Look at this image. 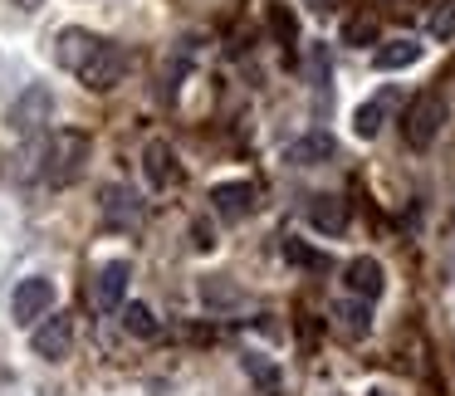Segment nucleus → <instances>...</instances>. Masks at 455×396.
I'll use <instances>...</instances> for the list:
<instances>
[{"label": "nucleus", "instance_id": "obj_1", "mask_svg": "<svg viewBox=\"0 0 455 396\" xmlns=\"http://www.w3.org/2000/svg\"><path fill=\"white\" fill-rule=\"evenodd\" d=\"M89 147H93L89 132H54L50 147H44V157H40L44 186H69V181L89 167Z\"/></svg>", "mask_w": 455, "mask_h": 396}, {"label": "nucleus", "instance_id": "obj_2", "mask_svg": "<svg viewBox=\"0 0 455 396\" xmlns=\"http://www.w3.org/2000/svg\"><path fill=\"white\" fill-rule=\"evenodd\" d=\"M445 118H451V108H445L441 93H416V99L406 103V113H402V138H406V147H411V152H426L435 138H441Z\"/></svg>", "mask_w": 455, "mask_h": 396}, {"label": "nucleus", "instance_id": "obj_3", "mask_svg": "<svg viewBox=\"0 0 455 396\" xmlns=\"http://www.w3.org/2000/svg\"><path fill=\"white\" fill-rule=\"evenodd\" d=\"M128 69H132L128 50H123V44H108V40H103L99 54H93V59L79 69V83H84L89 93H108V89H118V83L128 79Z\"/></svg>", "mask_w": 455, "mask_h": 396}, {"label": "nucleus", "instance_id": "obj_4", "mask_svg": "<svg viewBox=\"0 0 455 396\" xmlns=\"http://www.w3.org/2000/svg\"><path fill=\"white\" fill-rule=\"evenodd\" d=\"M74 337H79L74 313H44L40 323H35V333H30V347H35V357H44V362H64V357L74 352Z\"/></svg>", "mask_w": 455, "mask_h": 396}, {"label": "nucleus", "instance_id": "obj_5", "mask_svg": "<svg viewBox=\"0 0 455 396\" xmlns=\"http://www.w3.org/2000/svg\"><path fill=\"white\" fill-rule=\"evenodd\" d=\"M54 298H60V289H54V279H44V274H30V279H20L15 284V294H11V318L20 328H35V318H44L54 308Z\"/></svg>", "mask_w": 455, "mask_h": 396}, {"label": "nucleus", "instance_id": "obj_6", "mask_svg": "<svg viewBox=\"0 0 455 396\" xmlns=\"http://www.w3.org/2000/svg\"><path fill=\"white\" fill-rule=\"evenodd\" d=\"M259 206V186L255 181H220V186H211V210H216L226 226H240V220H250Z\"/></svg>", "mask_w": 455, "mask_h": 396}, {"label": "nucleus", "instance_id": "obj_7", "mask_svg": "<svg viewBox=\"0 0 455 396\" xmlns=\"http://www.w3.org/2000/svg\"><path fill=\"white\" fill-rule=\"evenodd\" d=\"M128 284H132V265H128V259H108V265L93 274V308H99V313H113V308H123V298H128Z\"/></svg>", "mask_w": 455, "mask_h": 396}, {"label": "nucleus", "instance_id": "obj_8", "mask_svg": "<svg viewBox=\"0 0 455 396\" xmlns=\"http://www.w3.org/2000/svg\"><path fill=\"white\" fill-rule=\"evenodd\" d=\"M99 44H103V40H99L93 30H79V25H69V30L54 35V64H60V69H69V74H79L84 64L99 54Z\"/></svg>", "mask_w": 455, "mask_h": 396}, {"label": "nucleus", "instance_id": "obj_9", "mask_svg": "<svg viewBox=\"0 0 455 396\" xmlns=\"http://www.w3.org/2000/svg\"><path fill=\"white\" fill-rule=\"evenodd\" d=\"M99 201H103V216H108L118 230H138L142 216H148V201H142L132 186H103Z\"/></svg>", "mask_w": 455, "mask_h": 396}, {"label": "nucleus", "instance_id": "obj_10", "mask_svg": "<svg viewBox=\"0 0 455 396\" xmlns=\"http://www.w3.org/2000/svg\"><path fill=\"white\" fill-rule=\"evenodd\" d=\"M304 216H308V226L318 230V235H343L347 230V220H353V210H347V201L343 196H333V191H323V196H308V206H304Z\"/></svg>", "mask_w": 455, "mask_h": 396}, {"label": "nucleus", "instance_id": "obj_11", "mask_svg": "<svg viewBox=\"0 0 455 396\" xmlns=\"http://www.w3.org/2000/svg\"><path fill=\"white\" fill-rule=\"evenodd\" d=\"M142 177H148V186H152V191H172V186L181 181L177 152H172L162 138H152L148 147H142Z\"/></svg>", "mask_w": 455, "mask_h": 396}, {"label": "nucleus", "instance_id": "obj_12", "mask_svg": "<svg viewBox=\"0 0 455 396\" xmlns=\"http://www.w3.org/2000/svg\"><path fill=\"white\" fill-rule=\"evenodd\" d=\"M343 284H347V294H353V298L372 304V298H382V289H387V269L377 265L372 255H357V259H347Z\"/></svg>", "mask_w": 455, "mask_h": 396}, {"label": "nucleus", "instance_id": "obj_13", "mask_svg": "<svg viewBox=\"0 0 455 396\" xmlns=\"http://www.w3.org/2000/svg\"><path fill=\"white\" fill-rule=\"evenodd\" d=\"M50 108H54V99H50V89H25L20 99L11 103V113H5V123H11V132H35V128H44V118H50Z\"/></svg>", "mask_w": 455, "mask_h": 396}, {"label": "nucleus", "instance_id": "obj_14", "mask_svg": "<svg viewBox=\"0 0 455 396\" xmlns=\"http://www.w3.org/2000/svg\"><path fill=\"white\" fill-rule=\"evenodd\" d=\"M333 157H338V142H333V132H323V128L304 132V138H294L284 147L289 167H323V162H333Z\"/></svg>", "mask_w": 455, "mask_h": 396}, {"label": "nucleus", "instance_id": "obj_15", "mask_svg": "<svg viewBox=\"0 0 455 396\" xmlns=\"http://www.w3.org/2000/svg\"><path fill=\"white\" fill-rule=\"evenodd\" d=\"M328 313H333V328H338V333H343V337H353V343H357V337H367V333H372V308H367L363 298H353V294H347V298H338V304L328 308Z\"/></svg>", "mask_w": 455, "mask_h": 396}, {"label": "nucleus", "instance_id": "obj_16", "mask_svg": "<svg viewBox=\"0 0 455 396\" xmlns=\"http://www.w3.org/2000/svg\"><path fill=\"white\" fill-rule=\"evenodd\" d=\"M201 304H206L211 313H230V308H245L250 298H245V289L230 284L226 274H206L201 279Z\"/></svg>", "mask_w": 455, "mask_h": 396}, {"label": "nucleus", "instance_id": "obj_17", "mask_svg": "<svg viewBox=\"0 0 455 396\" xmlns=\"http://www.w3.org/2000/svg\"><path fill=\"white\" fill-rule=\"evenodd\" d=\"M392 103H396V93H392V89L377 93V99H367V103H357V113H353V132H357V138L372 142L377 132H382L387 113H392Z\"/></svg>", "mask_w": 455, "mask_h": 396}, {"label": "nucleus", "instance_id": "obj_18", "mask_svg": "<svg viewBox=\"0 0 455 396\" xmlns=\"http://www.w3.org/2000/svg\"><path fill=\"white\" fill-rule=\"evenodd\" d=\"M416 59H421V44L406 40V35H402V40H387V44H377V50H372V69H377V74L411 69Z\"/></svg>", "mask_w": 455, "mask_h": 396}, {"label": "nucleus", "instance_id": "obj_19", "mask_svg": "<svg viewBox=\"0 0 455 396\" xmlns=\"http://www.w3.org/2000/svg\"><path fill=\"white\" fill-rule=\"evenodd\" d=\"M240 367H245V376L259 386V396H279V386H284V372H279L275 357H265V352H240Z\"/></svg>", "mask_w": 455, "mask_h": 396}, {"label": "nucleus", "instance_id": "obj_20", "mask_svg": "<svg viewBox=\"0 0 455 396\" xmlns=\"http://www.w3.org/2000/svg\"><path fill=\"white\" fill-rule=\"evenodd\" d=\"M123 333L138 337V343H152V337H162V318L152 304H123Z\"/></svg>", "mask_w": 455, "mask_h": 396}, {"label": "nucleus", "instance_id": "obj_21", "mask_svg": "<svg viewBox=\"0 0 455 396\" xmlns=\"http://www.w3.org/2000/svg\"><path fill=\"white\" fill-rule=\"evenodd\" d=\"M269 30L279 35V44H299V15L289 11L284 0H269V11H265Z\"/></svg>", "mask_w": 455, "mask_h": 396}, {"label": "nucleus", "instance_id": "obj_22", "mask_svg": "<svg viewBox=\"0 0 455 396\" xmlns=\"http://www.w3.org/2000/svg\"><path fill=\"white\" fill-rule=\"evenodd\" d=\"M426 35L431 40H455V0H435L431 15H426Z\"/></svg>", "mask_w": 455, "mask_h": 396}, {"label": "nucleus", "instance_id": "obj_23", "mask_svg": "<svg viewBox=\"0 0 455 396\" xmlns=\"http://www.w3.org/2000/svg\"><path fill=\"white\" fill-rule=\"evenodd\" d=\"M343 44H377V15H347L343 20Z\"/></svg>", "mask_w": 455, "mask_h": 396}, {"label": "nucleus", "instance_id": "obj_24", "mask_svg": "<svg viewBox=\"0 0 455 396\" xmlns=\"http://www.w3.org/2000/svg\"><path fill=\"white\" fill-rule=\"evenodd\" d=\"M284 255L294 259V265H304V269H328V255H318V249L299 245V240H284Z\"/></svg>", "mask_w": 455, "mask_h": 396}, {"label": "nucleus", "instance_id": "obj_25", "mask_svg": "<svg viewBox=\"0 0 455 396\" xmlns=\"http://www.w3.org/2000/svg\"><path fill=\"white\" fill-rule=\"evenodd\" d=\"M308 79H314L318 89H328V50L323 44H308Z\"/></svg>", "mask_w": 455, "mask_h": 396}, {"label": "nucleus", "instance_id": "obj_26", "mask_svg": "<svg viewBox=\"0 0 455 396\" xmlns=\"http://www.w3.org/2000/svg\"><path fill=\"white\" fill-rule=\"evenodd\" d=\"M191 235H196V240H191V245H196L201 255H206V249H216V240H211V226H196V230H191Z\"/></svg>", "mask_w": 455, "mask_h": 396}, {"label": "nucleus", "instance_id": "obj_27", "mask_svg": "<svg viewBox=\"0 0 455 396\" xmlns=\"http://www.w3.org/2000/svg\"><path fill=\"white\" fill-rule=\"evenodd\" d=\"M15 5H20V11H40L44 0H15Z\"/></svg>", "mask_w": 455, "mask_h": 396}, {"label": "nucleus", "instance_id": "obj_28", "mask_svg": "<svg viewBox=\"0 0 455 396\" xmlns=\"http://www.w3.org/2000/svg\"><path fill=\"white\" fill-rule=\"evenodd\" d=\"M451 216H455V210H451Z\"/></svg>", "mask_w": 455, "mask_h": 396}]
</instances>
